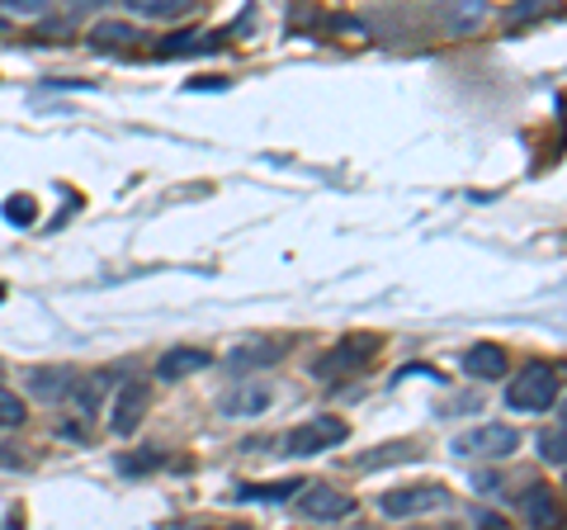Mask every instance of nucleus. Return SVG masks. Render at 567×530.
I'll return each mask as SVG.
<instances>
[{
    "mask_svg": "<svg viewBox=\"0 0 567 530\" xmlns=\"http://www.w3.org/2000/svg\"><path fill=\"white\" fill-rule=\"evenodd\" d=\"M554 398H558V375L548 365H539V360L525 365L506 388V408H516V412H548L554 408Z\"/></svg>",
    "mask_w": 567,
    "mask_h": 530,
    "instance_id": "nucleus-1",
    "label": "nucleus"
},
{
    "mask_svg": "<svg viewBox=\"0 0 567 530\" xmlns=\"http://www.w3.org/2000/svg\"><path fill=\"white\" fill-rule=\"evenodd\" d=\"M454 455L464 459H506L520 450V431L516 427H502V421H487V427H473L464 436H454Z\"/></svg>",
    "mask_w": 567,
    "mask_h": 530,
    "instance_id": "nucleus-2",
    "label": "nucleus"
},
{
    "mask_svg": "<svg viewBox=\"0 0 567 530\" xmlns=\"http://www.w3.org/2000/svg\"><path fill=\"white\" fill-rule=\"evenodd\" d=\"M379 356V337H346L336 342L322 360L312 365L317 379H336V375H360V365H369Z\"/></svg>",
    "mask_w": 567,
    "mask_h": 530,
    "instance_id": "nucleus-3",
    "label": "nucleus"
},
{
    "mask_svg": "<svg viewBox=\"0 0 567 530\" xmlns=\"http://www.w3.org/2000/svg\"><path fill=\"white\" fill-rule=\"evenodd\" d=\"M350 431H346V421L341 417H312L303 421V427H293L289 436H284V455H317V450H331V446H341Z\"/></svg>",
    "mask_w": 567,
    "mask_h": 530,
    "instance_id": "nucleus-4",
    "label": "nucleus"
},
{
    "mask_svg": "<svg viewBox=\"0 0 567 530\" xmlns=\"http://www.w3.org/2000/svg\"><path fill=\"white\" fill-rule=\"evenodd\" d=\"M450 492L435 488V483H412V488H398V492H383V517H421V511H435L445 507Z\"/></svg>",
    "mask_w": 567,
    "mask_h": 530,
    "instance_id": "nucleus-5",
    "label": "nucleus"
},
{
    "mask_svg": "<svg viewBox=\"0 0 567 530\" xmlns=\"http://www.w3.org/2000/svg\"><path fill=\"white\" fill-rule=\"evenodd\" d=\"M354 502L350 492H341V488H327V483H317V488H308L303 498H298V511H303L308 521H346V517H354Z\"/></svg>",
    "mask_w": 567,
    "mask_h": 530,
    "instance_id": "nucleus-6",
    "label": "nucleus"
},
{
    "mask_svg": "<svg viewBox=\"0 0 567 530\" xmlns=\"http://www.w3.org/2000/svg\"><path fill=\"white\" fill-rule=\"evenodd\" d=\"M147 417V388L142 384H123L118 398H114V417H110V431L114 436H133Z\"/></svg>",
    "mask_w": 567,
    "mask_h": 530,
    "instance_id": "nucleus-7",
    "label": "nucleus"
},
{
    "mask_svg": "<svg viewBox=\"0 0 567 530\" xmlns=\"http://www.w3.org/2000/svg\"><path fill=\"white\" fill-rule=\"evenodd\" d=\"M284 350H289V346H284V342H241L237 350H233V356H227V369H233V375H256V369H265V365H275V360H284Z\"/></svg>",
    "mask_w": 567,
    "mask_h": 530,
    "instance_id": "nucleus-8",
    "label": "nucleus"
},
{
    "mask_svg": "<svg viewBox=\"0 0 567 530\" xmlns=\"http://www.w3.org/2000/svg\"><path fill=\"white\" fill-rule=\"evenodd\" d=\"M265 408H270V388H265V384H237L233 394L218 398V412L223 417H256Z\"/></svg>",
    "mask_w": 567,
    "mask_h": 530,
    "instance_id": "nucleus-9",
    "label": "nucleus"
},
{
    "mask_svg": "<svg viewBox=\"0 0 567 530\" xmlns=\"http://www.w3.org/2000/svg\"><path fill=\"white\" fill-rule=\"evenodd\" d=\"M208 365H213L208 350H199V346H171L162 356V365H156V375H162V379H189V375H199V369H208Z\"/></svg>",
    "mask_w": 567,
    "mask_h": 530,
    "instance_id": "nucleus-10",
    "label": "nucleus"
},
{
    "mask_svg": "<svg viewBox=\"0 0 567 530\" xmlns=\"http://www.w3.org/2000/svg\"><path fill=\"white\" fill-rule=\"evenodd\" d=\"M520 517L529 521V526H563V511H558V502H554V492H548L544 483H529L525 492H520Z\"/></svg>",
    "mask_w": 567,
    "mask_h": 530,
    "instance_id": "nucleus-11",
    "label": "nucleus"
},
{
    "mask_svg": "<svg viewBox=\"0 0 567 530\" xmlns=\"http://www.w3.org/2000/svg\"><path fill=\"white\" fill-rule=\"evenodd\" d=\"M464 375L473 379H502L506 375V350L492 342H477L473 350H464Z\"/></svg>",
    "mask_w": 567,
    "mask_h": 530,
    "instance_id": "nucleus-12",
    "label": "nucleus"
},
{
    "mask_svg": "<svg viewBox=\"0 0 567 530\" xmlns=\"http://www.w3.org/2000/svg\"><path fill=\"white\" fill-rule=\"evenodd\" d=\"M487 20V0H445V24L454 33H473Z\"/></svg>",
    "mask_w": 567,
    "mask_h": 530,
    "instance_id": "nucleus-13",
    "label": "nucleus"
},
{
    "mask_svg": "<svg viewBox=\"0 0 567 530\" xmlns=\"http://www.w3.org/2000/svg\"><path fill=\"white\" fill-rule=\"evenodd\" d=\"M71 369H33L29 375V388L39 398H48V402H66V394H71Z\"/></svg>",
    "mask_w": 567,
    "mask_h": 530,
    "instance_id": "nucleus-14",
    "label": "nucleus"
},
{
    "mask_svg": "<svg viewBox=\"0 0 567 530\" xmlns=\"http://www.w3.org/2000/svg\"><path fill=\"white\" fill-rule=\"evenodd\" d=\"M406 459H421V450L416 446H379V455H354V469L374 473L383 465H406Z\"/></svg>",
    "mask_w": 567,
    "mask_h": 530,
    "instance_id": "nucleus-15",
    "label": "nucleus"
},
{
    "mask_svg": "<svg viewBox=\"0 0 567 530\" xmlns=\"http://www.w3.org/2000/svg\"><path fill=\"white\" fill-rule=\"evenodd\" d=\"M208 48H213V39H208V33H199V29L171 33V39L156 43V52H162V58H189V52H208Z\"/></svg>",
    "mask_w": 567,
    "mask_h": 530,
    "instance_id": "nucleus-16",
    "label": "nucleus"
},
{
    "mask_svg": "<svg viewBox=\"0 0 567 530\" xmlns=\"http://www.w3.org/2000/svg\"><path fill=\"white\" fill-rule=\"evenodd\" d=\"M123 6L142 14V20H181L194 0H123Z\"/></svg>",
    "mask_w": 567,
    "mask_h": 530,
    "instance_id": "nucleus-17",
    "label": "nucleus"
},
{
    "mask_svg": "<svg viewBox=\"0 0 567 530\" xmlns=\"http://www.w3.org/2000/svg\"><path fill=\"white\" fill-rule=\"evenodd\" d=\"M303 483H246L237 488V502H289Z\"/></svg>",
    "mask_w": 567,
    "mask_h": 530,
    "instance_id": "nucleus-18",
    "label": "nucleus"
},
{
    "mask_svg": "<svg viewBox=\"0 0 567 530\" xmlns=\"http://www.w3.org/2000/svg\"><path fill=\"white\" fill-rule=\"evenodd\" d=\"M128 43H137L133 24H95L91 33V48H128Z\"/></svg>",
    "mask_w": 567,
    "mask_h": 530,
    "instance_id": "nucleus-19",
    "label": "nucleus"
},
{
    "mask_svg": "<svg viewBox=\"0 0 567 530\" xmlns=\"http://www.w3.org/2000/svg\"><path fill=\"white\" fill-rule=\"evenodd\" d=\"M29 412H24V398L14 394L10 384H0V431H10V427H20Z\"/></svg>",
    "mask_w": 567,
    "mask_h": 530,
    "instance_id": "nucleus-20",
    "label": "nucleus"
},
{
    "mask_svg": "<svg viewBox=\"0 0 567 530\" xmlns=\"http://www.w3.org/2000/svg\"><path fill=\"white\" fill-rule=\"evenodd\" d=\"M0 214H6L14 227H29L33 214H39V204H33V194H10V200L0 204Z\"/></svg>",
    "mask_w": 567,
    "mask_h": 530,
    "instance_id": "nucleus-21",
    "label": "nucleus"
},
{
    "mask_svg": "<svg viewBox=\"0 0 567 530\" xmlns=\"http://www.w3.org/2000/svg\"><path fill=\"white\" fill-rule=\"evenodd\" d=\"M539 455H544V465H567V431H544Z\"/></svg>",
    "mask_w": 567,
    "mask_h": 530,
    "instance_id": "nucleus-22",
    "label": "nucleus"
},
{
    "mask_svg": "<svg viewBox=\"0 0 567 530\" xmlns=\"http://www.w3.org/2000/svg\"><path fill=\"white\" fill-rule=\"evenodd\" d=\"M554 10V0H520V6H511L506 10V20L511 24H525V20H539V14Z\"/></svg>",
    "mask_w": 567,
    "mask_h": 530,
    "instance_id": "nucleus-23",
    "label": "nucleus"
},
{
    "mask_svg": "<svg viewBox=\"0 0 567 530\" xmlns=\"http://www.w3.org/2000/svg\"><path fill=\"white\" fill-rule=\"evenodd\" d=\"M52 6V0H0V10H10V14H24V20H29V14H43Z\"/></svg>",
    "mask_w": 567,
    "mask_h": 530,
    "instance_id": "nucleus-24",
    "label": "nucleus"
},
{
    "mask_svg": "<svg viewBox=\"0 0 567 530\" xmlns=\"http://www.w3.org/2000/svg\"><path fill=\"white\" fill-rule=\"evenodd\" d=\"M100 6H104V0H66L71 14H91V10H100Z\"/></svg>",
    "mask_w": 567,
    "mask_h": 530,
    "instance_id": "nucleus-25",
    "label": "nucleus"
},
{
    "mask_svg": "<svg viewBox=\"0 0 567 530\" xmlns=\"http://www.w3.org/2000/svg\"><path fill=\"white\" fill-rule=\"evenodd\" d=\"M563 421H567V402H563Z\"/></svg>",
    "mask_w": 567,
    "mask_h": 530,
    "instance_id": "nucleus-26",
    "label": "nucleus"
},
{
    "mask_svg": "<svg viewBox=\"0 0 567 530\" xmlns=\"http://www.w3.org/2000/svg\"><path fill=\"white\" fill-rule=\"evenodd\" d=\"M0 33H6V20H0Z\"/></svg>",
    "mask_w": 567,
    "mask_h": 530,
    "instance_id": "nucleus-27",
    "label": "nucleus"
},
{
    "mask_svg": "<svg viewBox=\"0 0 567 530\" xmlns=\"http://www.w3.org/2000/svg\"><path fill=\"white\" fill-rule=\"evenodd\" d=\"M0 294H6V289H0Z\"/></svg>",
    "mask_w": 567,
    "mask_h": 530,
    "instance_id": "nucleus-28",
    "label": "nucleus"
}]
</instances>
